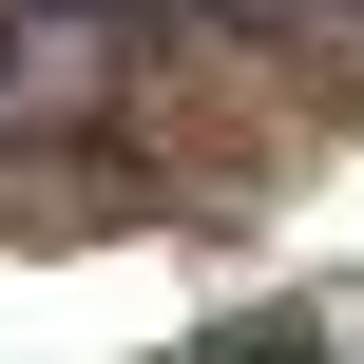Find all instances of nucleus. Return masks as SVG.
Here are the masks:
<instances>
[{"instance_id": "nucleus-1", "label": "nucleus", "mask_w": 364, "mask_h": 364, "mask_svg": "<svg viewBox=\"0 0 364 364\" xmlns=\"http://www.w3.org/2000/svg\"><path fill=\"white\" fill-rule=\"evenodd\" d=\"M58 19H250V0H58Z\"/></svg>"}]
</instances>
